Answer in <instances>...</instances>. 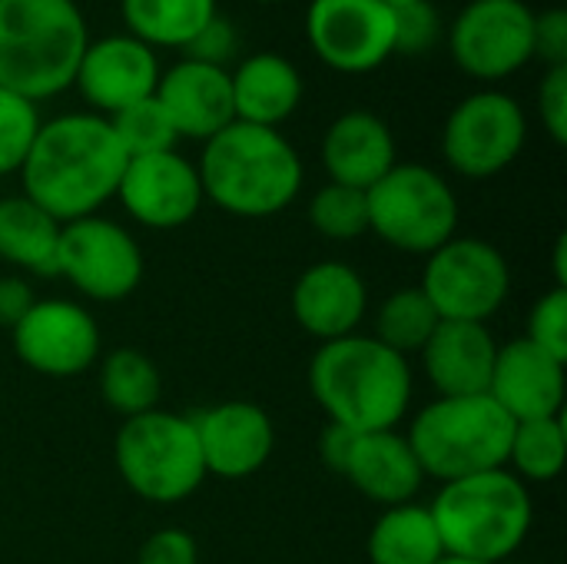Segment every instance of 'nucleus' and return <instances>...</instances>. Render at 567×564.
<instances>
[{
    "label": "nucleus",
    "mask_w": 567,
    "mask_h": 564,
    "mask_svg": "<svg viewBox=\"0 0 567 564\" xmlns=\"http://www.w3.org/2000/svg\"><path fill=\"white\" fill-rule=\"evenodd\" d=\"M126 153L100 113H63L40 123L20 166L23 196L47 209L60 226L96 216L120 189Z\"/></svg>",
    "instance_id": "nucleus-1"
},
{
    "label": "nucleus",
    "mask_w": 567,
    "mask_h": 564,
    "mask_svg": "<svg viewBox=\"0 0 567 564\" xmlns=\"http://www.w3.org/2000/svg\"><path fill=\"white\" fill-rule=\"evenodd\" d=\"M309 389L332 425L362 432L395 429L412 399L409 359L372 336L322 342L309 366Z\"/></svg>",
    "instance_id": "nucleus-2"
},
{
    "label": "nucleus",
    "mask_w": 567,
    "mask_h": 564,
    "mask_svg": "<svg viewBox=\"0 0 567 564\" xmlns=\"http://www.w3.org/2000/svg\"><path fill=\"white\" fill-rule=\"evenodd\" d=\"M196 173L206 199L246 219L282 213L302 189V160L292 143L279 130L239 120L203 143Z\"/></svg>",
    "instance_id": "nucleus-3"
},
{
    "label": "nucleus",
    "mask_w": 567,
    "mask_h": 564,
    "mask_svg": "<svg viewBox=\"0 0 567 564\" xmlns=\"http://www.w3.org/2000/svg\"><path fill=\"white\" fill-rule=\"evenodd\" d=\"M86 43L76 0H0V86L30 103L73 86Z\"/></svg>",
    "instance_id": "nucleus-4"
},
{
    "label": "nucleus",
    "mask_w": 567,
    "mask_h": 564,
    "mask_svg": "<svg viewBox=\"0 0 567 564\" xmlns=\"http://www.w3.org/2000/svg\"><path fill=\"white\" fill-rule=\"evenodd\" d=\"M429 512L445 555L465 562H505L532 529V495L508 469L445 482Z\"/></svg>",
    "instance_id": "nucleus-5"
},
{
    "label": "nucleus",
    "mask_w": 567,
    "mask_h": 564,
    "mask_svg": "<svg viewBox=\"0 0 567 564\" xmlns=\"http://www.w3.org/2000/svg\"><path fill=\"white\" fill-rule=\"evenodd\" d=\"M515 422L505 409L485 396H439V402L425 406L412 429L409 445L425 475L439 482H458L468 475H482L508 465Z\"/></svg>",
    "instance_id": "nucleus-6"
},
{
    "label": "nucleus",
    "mask_w": 567,
    "mask_h": 564,
    "mask_svg": "<svg viewBox=\"0 0 567 564\" xmlns=\"http://www.w3.org/2000/svg\"><path fill=\"white\" fill-rule=\"evenodd\" d=\"M113 452L123 482L146 502H183L206 479L196 425L176 412L153 409L126 419Z\"/></svg>",
    "instance_id": "nucleus-7"
},
{
    "label": "nucleus",
    "mask_w": 567,
    "mask_h": 564,
    "mask_svg": "<svg viewBox=\"0 0 567 564\" xmlns=\"http://www.w3.org/2000/svg\"><path fill=\"white\" fill-rule=\"evenodd\" d=\"M369 229L392 249L432 256L455 236L458 199L442 173L425 163H395L372 189Z\"/></svg>",
    "instance_id": "nucleus-8"
},
{
    "label": "nucleus",
    "mask_w": 567,
    "mask_h": 564,
    "mask_svg": "<svg viewBox=\"0 0 567 564\" xmlns=\"http://www.w3.org/2000/svg\"><path fill=\"white\" fill-rule=\"evenodd\" d=\"M439 319L449 322H485L492 319L512 289V273L505 256L472 236H452L429 256L422 286Z\"/></svg>",
    "instance_id": "nucleus-9"
},
{
    "label": "nucleus",
    "mask_w": 567,
    "mask_h": 564,
    "mask_svg": "<svg viewBox=\"0 0 567 564\" xmlns=\"http://www.w3.org/2000/svg\"><path fill=\"white\" fill-rule=\"evenodd\" d=\"M525 140L528 120L522 103L502 90H478L449 113L442 153L455 173L468 180H488L522 156Z\"/></svg>",
    "instance_id": "nucleus-10"
},
{
    "label": "nucleus",
    "mask_w": 567,
    "mask_h": 564,
    "mask_svg": "<svg viewBox=\"0 0 567 564\" xmlns=\"http://www.w3.org/2000/svg\"><path fill=\"white\" fill-rule=\"evenodd\" d=\"M455 66L495 83L535 60V10L525 0H468L449 27Z\"/></svg>",
    "instance_id": "nucleus-11"
},
{
    "label": "nucleus",
    "mask_w": 567,
    "mask_h": 564,
    "mask_svg": "<svg viewBox=\"0 0 567 564\" xmlns=\"http://www.w3.org/2000/svg\"><path fill=\"white\" fill-rule=\"evenodd\" d=\"M56 276H66L96 302H120L143 279V253L123 226L83 216L60 226Z\"/></svg>",
    "instance_id": "nucleus-12"
},
{
    "label": "nucleus",
    "mask_w": 567,
    "mask_h": 564,
    "mask_svg": "<svg viewBox=\"0 0 567 564\" xmlns=\"http://www.w3.org/2000/svg\"><path fill=\"white\" fill-rule=\"evenodd\" d=\"M306 37L336 73H372L395 53V13L382 0H309Z\"/></svg>",
    "instance_id": "nucleus-13"
},
{
    "label": "nucleus",
    "mask_w": 567,
    "mask_h": 564,
    "mask_svg": "<svg viewBox=\"0 0 567 564\" xmlns=\"http://www.w3.org/2000/svg\"><path fill=\"white\" fill-rule=\"evenodd\" d=\"M23 366L50 379L86 372L100 356V329L93 316L63 299L33 302V309L10 329Z\"/></svg>",
    "instance_id": "nucleus-14"
},
{
    "label": "nucleus",
    "mask_w": 567,
    "mask_h": 564,
    "mask_svg": "<svg viewBox=\"0 0 567 564\" xmlns=\"http://www.w3.org/2000/svg\"><path fill=\"white\" fill-rule=\"evenodd\" d=\"M116 196L123 209L150 229L186 226L206 199L196 166L176 150L126 160Z\"/></svg>",
    "instance_id": "nucleus-15"
},
{
    "label": "nucleus",
    "mask_w": 567,
    "mask_h": 564,
    "mask_svg": "<svg viewBox=\"0 0 567 564\" xmlns=\"http://www.w3.org/2000/svg\"><path fill=\"white\" fill-rule=\"evenodd\" d=\"M159 60L156 50L146 47L143 40L130 37V33H110L100 40H90L73 86L80 90V96L103 116H113L146 96L156 93L159 83Z\"/></svg>",
    "instance_id": "nucleus-16"
},
{
    "label": "nucleus",
    "mask_w": 567,
    "mask_h": 564,
    "mask_svg": "<svg viewBox=\"0 0 567 564\" xmlns=\"http://www.w3.org/2000/svg\"><path fill=\"white\" fill-rule=\"evenodd\" d=\"M206 475L249 479L259 472L276 445L272 419L252 402H219L193 419Z\"/></svg>",
    "instance_id": "nucleus-17"
},
{
    "label": "nucleus",
    "mask_w": 567,
    "mask_h": 564,
    "mask_svg": "<svg viewBox=\"0 0 567 564\" xmlns=\"http://www.w3.org/2000/svg\"><path fill=\"white\" fill-rule=\"evenodd\" d=\"M153 96L166 110L179 140L186 136V140L206 143L236 120L233 83H229L226 66H209V63L183 57L166 73H159Z\"/></svg>",
    "instance_id": "nucleus-18"
},
{
    "label": "nucleus",
    "mask_w": 567,
    "mask_h": 564,
    "mask_svg": "<svg viewBox=\"0 0 567 564\" xmlns=\"http://www.w3.org/2000/svg\"><path fill=\"white\" fill-rule=\"evenodd\" d=\"M488 396L512 422L551 419L565 406V362L528 339L498 346Z\"/></svg>",
    "instance_id": "nucleus-19"
},
{
    "label": "nucleus",
    "mask_w": 567,
    "mask_h": 564,
    "mask_svg": "<svg viewBox=\"0 0 567 564\" xmlns=\"http://www.w3.org/2000/svg\"><path fill=\"white\" fill-rule=\"evenodd\" d=\"M395 136L372 110H349L336 116L322 136V166L329 183L372 189L395 166Z\"/></svg>",
    "instance_id": "nucleus-20"
},
{
    "label": "nucleus",
    "mask_w": 567,
    "mask_h": 564,
    "mask_svg": "<svg viewBox=\"0 0 567 564\" xmlns=\"http://www.w3.org/2000/svg\"><path fill=\"white\" fill-rule=\"evenodd\" d=\"M292 316L309 336L322 342L355 336V326L365 316L362 276L336 259L309 266L292 289Z\"/></svg>",
    "instance_id": "nucleus-21"
},
{
    "label": "nucleus",
    "mask_w": 567,
    "mask_h": 564,
    "mask_svg": "<svg viewBox=\"0 0 567 564\" xmlns=\"http://www.w3.org/2000/svg\"><path fill=\"white\" fill-rule=\"evenodd\" d=\"M339 475H346L352 489H359L365 499L389 505V509L412 502V495L425 482V472L409 439L399 435L395 429L352 435Z\"/></svg>",
    "instance_id": "nucleus-22"
},
{
    "label": "nucleus",
    "mask_w": 567,
    "mask_h": 564,
    "mask_svg": "<svg viewBox=\"0 0 567 564\" xmlns=\"http://www.w3.org/2000/svg\"><path fill=\"white\" fill-rule=\"evenodd\" d=\"M498 342L485 322H449L442 319L422 349L429 382L439 396H485L492 386Z\"/></svg>",
    "instance_id": "nucleus-23"
},
{
    "label": "nucleus",
    "mask_w": 567,
    "mask_h": 564,
    "mask_svg": "<svg viewBox=\"0 0 567 564\" xmlns=\"http://www.w3.org/2000/svg\"><path fill=\"white\" fill-rule=\"evenodd\" d=\"M229 83L236 120L269 130H279V123L299 110L306 93L299 66L289 57L269 50L252 53L236 70H229Z\"/></svg>",
    "instance_id": "nucleus-24"
},
{
    "label": "nucleus",
    "mask_w": 567,
    "mask_h": 564,
    "mask_svg": "<svg viewBox=\"0 0 567 564\" xmlns=\"http://www.w3.org/2000/svg\"><path fill=\"white\" fill-rule=\"evenodd\" d=\"M60 223L27 196L0 199V259L40 276H56Z\"/></svg>",
    "instance_id": "nucleus-25"
},
{
    "label": "nucleus",
    "mask_w": 567,
    "mask_h": 564,
    "mask_svg": "<svg viewBox=\"0 0 567 564\" xmlns=\"http://www.w3.org/2000/svg\"><path fill=\"white\" fill-rule=\"evenodd\" d=\"M126 33L153 50H186L219 13L216 0H120Z\"/></svg>",
    "instance_id": "nucleus-26"
},
{
    "label": "nucleus",
    "mask_w": 567,
    "mask_h": 564,
    "mask_svg": "<svg viewBox=\"0 0 567 564\" xmlns=\"http://www.w3.org/2000/svg\"><path fill=\"white\" fill-rule=\"evenodd\" d=\"M445 558L439 529L432 512L422 505H395L389 509L369 535V562L372 564H439Z\"/></svg>",
    "instance_id": "nucleus-27"
},
{
    "label": "nucleus",
    "mask_w": 567,
    "mask_h": 564,
    "mask_svg": "<svg viewBox=\"0 0 567 564\" xmlns=\"http://www.w3.org/2000/svg\"><path fill=\"white\" fill-rule=\"evenodd\" d=\"M100 392H103V402L113 412L133 419V416H143V412L159 409L163 382H159L156 366L143 352L123 346V349H113L103 359Z\"/></svg>",
    "instance_id": "nucleus-28"
},
{
    "label": "nucleus",
    "mask_w": 567,
    "mask_h": 564,
    "mask_svg": "<svg viewBox=\"0 0 567 564\" xmlns=\"http://www.w3.org/2000/svg\"><path fill=\"white\" fill-rule=\"evenodd\" d=\"M439 322L442 319H439L435 306L429 302V296L419 286H412V289L392 293L382 302V309L375 316V336L372 339H379L385 349H392L405 359L409 352L425 349V342L432 339Z\"/></svg>",
    "instance_id": "nucleus-29"
},
{
    "label": "nucleus",
    "mask_w": 567,
    "mask_h": 564,
    "mask_svg": "<svg viewBox=\"0 0 567 564\" xmlns=\"http://www.w3.org/2000/svg\"><path fill=\"white\" fill-rule=\"evenodd\" d=\"M567 455V435L565 419L551 416V419H532V422H515V435H512V449H508V462L515 465L518 479H532V482H551L561 475Z\"/></svg>",
    "instance_id": "nucleus-30"
},
{
    "label": "nucleus",
    "mask_w": 567,
    "mask_h": 564,
    "mask_svg": "<svg viewBox=\"0 0 567 564\" xmlns=\"http://www.w3.org/2000/svg\"><path fill=\"white\" fill-rule=\"evenodd\" d=\"M126 160L133 156H150V153H166V150H176V130L166 116V110L159 106L156 96H146L113 116H106Z\"/></svg>",
    "instance_id": "nucleus-31"
},
{
    "label": "nucleus",
    "mask_w": 567,
    "mask_h": 564,
    "mask_svg": "<svg viewBox=\"0 0 567 564\" xmlns=\"http://www.w3.org/2000/svg\"><path fill=\"white\" fill-rule=\"evenodd\" d=\"M309 219L326 239H355L369 233V199L362 189L326 183L309 203Z\"/></svg>",
    "instance_id": "nucleus-32"
},
{
    "label": "nucleus",
    "mask_w": 567,
    "mask_h": 564,
    "mask_svg": "<svg viewBox=\"0 0 567 564\" xmlns=\"http://www.w3.org/2000/svg\"><path fill=\"white\" fill-rule=\"evenodd\" d=\"M40 123L37 103L0 86V176L20 173Z\"/></svg>",
    "instance_id": "nucleus-33"
},
{
    "label": "nucleus",
    "mask_w": 567,
    "mask_h": 564,
    "mask_svg": "<svg viewBox=\"0 0 567 564\" xmlns=\"http://www.w3.org/2000/svg\"><path fill=\"white\" fill-rule=\"evenodd\" d=\"M525 339L567 362V286H555L548 296L535 302Z\"/></svg>",
    "instance_id": "nucleus-34"
},
{
    "label": "nucleus",
    "mask_w": 567,
    "mask_h": 564,
    "mask_svg": "<svg viewBox=\"0 0 567 564\" xmlns=\"http://www.w3.org/2000/svg\"><path fill=\"white\" fill-rule=\"evenodd\" d=\"M392 13H395V53L419 57V53H429L439 43V37H442V13L429 0L399 7Z\"/></svg>",
    "instance_id": "nucleus-35"
},
{
    "label": "nucleus",
    "mask_w": 567,
    "mask_h": 564,
    "mask_svg": "<svg viewBox=\"0 0 567 564\" xmlns=\"http://www.w3.org/2000/svg\"><path fill=\"white\" fill-rule=\"evenodd\" d=\"M538 113L548 136L565 146L567 143V66H548L538 86Z\"/></svg>",
    "instance_id": "nucleus-36"
},
{
    "label": "nucleus",
    "mask_w": 567,
    "mask_h": 564,
    "mask_svg": "<svg viewBox=\"0 0 567 564\" xmlns=\"http://www.w3.org/2000/svg\"><path fill=\"white\" fill-rule=\"evenodd\" d=\"M236 43H239L236 27H233L223 13H216V17L193 37V43L186 47V57H189V60H199V63H209V66H226V63L233 60V53H236Z\"/></svg>",
    "instance_id": "nucleus-37"
},
{
    "label": "nucleus",
    "mask_w": 567,
    "mask_h": 564,
    "mask_svg": "<svg viewBox=\"0 0 567 564\" xmlns=\"http://www.w3.org/2000/svg\"><path fill=\"white\" fill-rule=\"evenodd\" d=\"M535 60L548 66H567V10L548 7L535 13Z\"/></svg>",
    "instance_id": "nucleus-38"
},
{
    "label": "nucleus",
    "mask_w": 567,
    "mask_h": 564,
    "mask_svg": "<svg viewBox=\"0 0 567 564\" xmlns=\"http://www.w3.org/2000/svg\"><path fill=\"white\" fill-rule=\"evenodd\" d=\"M199 562V548L193 542V535H186L183 529H159L156 535H150L140 548L136 564H196Z\"/></svg>",
    "instance_id": "nucleus-39"
},
{
    "label": "nucleus",
    "mask_w": 567,
    "mask_h": 564,
    "mask_svg": "<svg viewBox=\"0 0 567 564\" xmlns=\"http://www.w3.org/2000/svg\"><path fill=\"white\" fill-rule=\"evenodd\" d=\"M33 293L23 279L17 276H3L0 279V326L3 329H13L30 309H33Z\"/></svg>",
    "instance_id": "nucleus-40"
},
{
    "label": "nucleus",
    "mask_w": 567,
    "mask_h": 564,
    "mask_svg": "<svg viewBox=\"0 0 567 564\" xmlns=\"http://www.w3.org/2000/svg\"><path fill=\"white\" fill-rule=\"evenodd\" d=\"M565 253H567V239L561 236V239H558V246H555V276H558V286H567Z\"/></svg>",
    "instance_id": "nucleus-41"
},
{
    "label": "nucleus",
    "mask_w": 567,
    "mask_h": 564,
    "mask_svg": "<svg viewBox=\"0 0 567 564\" xmlns=\"http://www.w3.org/2000/svg\"><path fill=\"white\" fill-rule=\"evenodd\" d=\"M389 10H399V7H409V3H419V0H382Z\"/></svg>",
    "instance_id": "nucleus-42"
},
{
    "label": "nucleus",
    "mask_w": 567,
    "mask_h": 564,
    "mask_svg": "<svg viewBox=\"0 0 567 564\" xmlns=\"http://www.w3.org/2000/svg\"><path fill=\"white\" fill-rule=\"evenodd\" d=\"M439 564H482V562H465V558H452V555H445Z\"/></svg>",
    "instance_id": "nucleus-43"
},
{
    "label": "nucleus",
    "mask_w": 567,
    "mask_h": 564,
    "mask_svg": "<svg viewBox=\"0 0 567 564\" xmlns=\"http://www.w3.org/2000/svg\"><path fill=\"white\" fill-rule=\"evenodd\" d=\"M256 3H286V0H256Z\"/></svg>",
    "instance_id": "nucleus-44"
}]
</instances>
